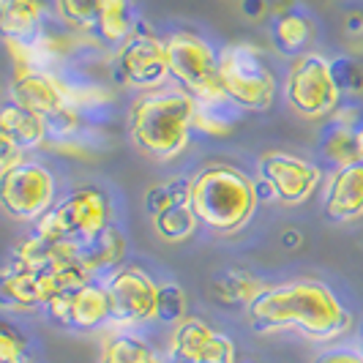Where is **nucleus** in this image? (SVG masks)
Returning <instances> with one entry per match:
<instances>
[{
  "label": "nucleus",
  "instance_id": "38",
  "mask_svg": "<svg viewBox=\"0 0 363 363\" xmlns=\"http://www.w3.org/2000/svg\"><path fill=\"white\" fill-rule=\"evenodd\" d=\"M287 240H284V243H287V246H295V243H298V233H287Z\"/></svg>",
  "mask_w": 363,
  "mask_h": 363
},
{
  "label": "nucleus",
  "instance_id": "40",
  "mask_svg": "<svg viewBox=\"0 0 363 363\" xmlns=\"http://www.w3.org/2000/svg\"><path fill=\"white\" fill-rule=\"evenodd\" d=\"M162 363H175V361H169V358H167V361H162Z\"/></svg>",
  "mask_w": 363,
  "mask_h": 363
},
{
  "label": "nucleus",
  "instance_id": "18",
  "mask_svg": "<svg viewBox=\"0 0 363 363\" xmlns=\"http://www.w3.org/2000/svg\"><path fill=\"white\" fill-rule=\"evenodd\" d=\"M66 25L55 28L44 19V25L38 28L30 38L22 41H6V50L11 55V60L17 63V69H41V72H52L57 60L66 57L69 50V38H66Z\"/></svg>",
  "mask_w": 363,
  "mask_h": 363
},
{
  "label": "nucleus",
  "instance_id": "5",
  "mask_svg": "<svg viewBox=\"0 0 363 363\" xmlns=\"http://www.w3.org/2000/svg\"><path fill=\"white\" fill-rule=\"evenodd\" d=\"M112 224L109 194L96 186L72 189L36 221L33 233L52 243H82Z\"/></svg>",
  "mask_w": 363,
  "mask_h": 363
},
{
  "label": "nucleus",
  "instance_id": "2",
  "mask_svg": "<svg viewBox=\"0 0 363 363\" xmlns=\"http://www.w3.org/2000/svg\"><path fill=\"white\" fill-rule=\"evenodd\" d=\"M194 99L178 85L143 91L128 107V140L147 159L169 162L191 145Z\"/></svg>",
  "mask_w": 363,
  "mask_h": 363
},
{
  "label": "nucleus",
  "instance_id": "3",
  "mask_svg": "<svg viewBox=\"0 0 363 363\" xmlns=\"http://www.w3.org/2000/svg\"><path fill=\"white\" fill-rule=\"evenodd\" d=\"M186 202L208 230L233 235L243 230L257 211L255 181L233 164H208L189 178Z\"/></svg>",
  "mask_w": 363,
  "mask_h": 363
},
{
  "label": "nucleus",
  "instance_id": "25",
  "mask_svg": "<svg viewBox=\"0 0 363 363\" xmlns=\"http://www.w3.org/2000/svg\"><path fill=\"white\" fill-rule=\"evenodd\" d=\"M262 290L265 281L246 268H224L213 276L211 284V292L221 306H249Z\"/></svg>",
  "mask_w": 363,
  "mask_h": 363
},
{
  "label": "nucleus",
  "instance_id": "23",
  "mask_svg": "<svg viewBox=\"0 0 363 363\" xmlns=\"http://www.w3.org/2000/svg\"><path fill=\"white\" fill-rule=\"evenodd\" d=\"M47 19L44 0H3L0 6V38L22 41L30 38Z\"/></svg>",
  "mask_w": 363,
  "mask_h": 363
},
{
  "label": "nucleus",
  "instance_id": "37",
  "mask_svg": "<svg viewBox=\"0 0 363 363\" xmlns=\"http://www.w3.org/2000/svg\"><path fill=\"white\" fill-rule=\"evenodd\" d=\"M358 153H361V162H363V118H361V123H358Z\"/></svg>",
  "mask_w": 363,
  "mask_h": 363
},
{
  "label": "nucleus",
  "instance_id": "32",
  "mask_svg": "<svg viewBox=\"0 0 363 363\" xmlns=\"http://www.w3.org/2000/svg\"><path fill=\"white\" fill-rule=\"evenodd\" d=\"M28 361V339L9 317L0 314V363Z\"/></svg>",
  "mask_w": 363,
  "mask_h": 363
},
{
  "label": "nucleus",
  "instance_id": "35",
  "mask_svg": "<svg viewBox=\"0 0 363 363\" xmlns=\"http://www.w3.org/2000/svg\"><path fill=\"white\" fill-rule=\"evenodd\" d=\"M240 11H243L246 17L259 19L262 14H268L271 9H268V3H265V0H243V3H240Z\"/></svg>",
  "mask_w": 363,
  "mask_h": 363
},
{
  "label": "nucleus",
  "instance_id": "19",
  "mask_svg": "<svg viewBox=\"0 0 363 363\" xmlns=\"http://www.w3.org/2000/svg\"><path fill=\"white\" fill-rule=\"evenodd\" d=\"M74 255H77V262L91 273V279H99V276L107 279L109 273L123 265L128 255V240L121 227L109 224L88 240L74 243Z\"/></svg>",
  "mask_w": 363,
  "mask_h": 363
},
{
  "label": "nucleus",
  "instance_id": "4",
  "mask_svg": "<svg viewBox=\"0 0 363 363\" xmlns=\"http://www.w3.org/2000/svg\"><path fill=\"white\" fill-rule=\"evenodd\" d=\"M218 82L243 112H268L279 96V79L255 41H233L218 50Z\"/></svg>",
  "mask_w": 363,
  "mask_h": 363
},
{
  "label": "nucleus",
  "instance_id": "22",
  "mask_svg": "<svg viewBox=\"0 0 363 363\" xmlns=\"http://www.w3.org/2000/svg\"><path fill=\"white\" fill-rule=\"evenodd\" d=\"M240 118H243V109L235 101H230L227 96H216V99L194 101L191 126L205 137H227L238 128Z\"/></svg>",
  "mask_w": 363,
  "mask_h": 363
},
{
  "label": "nucleus",
  "instance_id": "16",
  "mask_svg": "<svg viewBox=\"0 0 363 363\" xmlns=\"http://www.w3.org/2000/svg\"><path fill=\"white\" fill-rule=\"evenodd\" d=\"M358 123H361V115L355 107H339L330 118H325L317 137V153L330 169L361 162L358 137H355Z\"/></svg>",
  "mask_w": 363,
  "mask_h": 363
},
{
  "label": "nucleus",
  "instance_id": "36",
  "mask_svg": "<svg viewBox=\"0 0 363 363\" xmlns=\"http://www.w3.org/2000/svg\"><path fill=\"white\" fill-rule=\"evenodd\" d=\"M347 33H363V14L355 11L347 17Z\"/></svg>",
  "mask_w": 363,
  "mask_h": 363
},
{
  "label": "nucleus",
  "instance_id": "30",
  "mask_svg": "<svg viewBox=\"0 0 363 363\" xmlns=\"http://www.w3.org/2000/svg\"><path fill=\"white\" fill-rule=\"evenodd\" d=\"M189 194V178H175V181H164L145 189V197H143V208L150 218L156 213H162L164 208L175 205V202H186Z\"/></svg>",
  "mask_w": 363,
  "mask_h": 363
},
{
  "label": "nucleus",
  "instance_id": "26",
  "mask_svg": "<svg viewBox=\"0 0 363 363\" xmlns=\"http://www.w3.org/2000/svg\"><path fill=\"white\" fill-rule=\"evenodd\" d=\"M99 363H162V358L140 333L118 328L104 339Z\"/></svg>",
  "mask_w": 363,
  "mask_h": 363
},
{
  "label": "nucleus",
  "instance_id": "31",
  "mask_svg": "<svg viewBox=\"0 0 363 363\" xmlns=\"http://www.w3.org/2000/svg\"><path fill=\"white\" fill-rule=\"evenodd\" d=\"M330 74H333V82L342 93V99L363 96V66L355 57H350V55L330 57Z\"/></svg>",
  "mask_w": 363,
  "mask_h": 363
},
{
  "label": "nucleus",
  "instance_id": "17",
  "mask_svg": "<svg viewBox=\"0 0 363 363\" xmlns=\"http://www.w3.org/2000/svg\"><path fill=\"white\" fill-rule=\"evenodd\" d=\"M323 211L333 224H352L363 218V162L330 172L323 194Z\"/></svg>",
  "mask_w": 363,
  "mask_h": 363
},
{
  "label": "nucleus",
  "instance_id": "24",
  "mask_svg": "<svg viewBox=\"0 0 363 363\" xmlns=\"http://www.w3.org/2000/svg\"><path fill=\"white\" fill-rule=\"evenodd\" d=\"M0 126L17 143L22 153L47 145V123H44V118L30 112V109L19 107L14 101H6L0 107Z\"/></svg>",
  "mask_w": 363,
  "mask_h": 363
},
{
  "label": "nucleus",
  "instance_id": "33",
  "mask_svg": "<svg viewBox=\"0 0 363 363\" xmlns=\"http://www.w3.org/2000/svg\"><path fill=\"white\" fill-rule=\"evenodd\" d=\"M314 363H363V352L355 347H330L320 352Z\"/></svg>",
  "mask_w": 363,
  "mask_h": 363
},
{
  "label": "nucleus",
  "instance_id": "14",
  "mask_svg": "<svg viewBox=\"0 0 363 363\" xmlns=\"http://www.w3.org/2000/svg\"><path fill=\"white\" fill-rule=\"evenodd\" d=\"M169 361L175 363H235V345L202 317H186L172 328Z\"/></svg>",
  "mask_w": 363,
  "mask_h": 363
},
{
  "label": "nucleus",
  "instance_id": "20",
  "mask_svg": "<svg viewBox=\"0 0 363 363\" xmlns=\"http://www.w3.org/2000/svg\"><path fill=\"white\" fill-rule=\"evenodd\" d=\"M268 33H271L276 52L295 60V57L309 52L311 41H314V22L298 3H292L290 9L273 11Z\"/></svg>",
  "mask_w": 363,
  "mask_h": 363
},
{
  "label": "nucleus",
  "instance_id": "12",
  "mask_svg": "<svg viewBox=\"0 0 363 363\" xmlns=\"http://www.w3.org/2000/svg\"><path fill=\"white\" fill-rule=\"evenodd\" d=\"M47 320L66 330H99L109 323V303L104 281L93 279L82 287L60 290L44 306Z\"/></svg>",
  "mask_w": 363,
  "mask_h": 363
},
{
  "label": "nucleus",
  "instance_id": "29",
  "mask_svg": "<svg viewBox=\"0 0 363 363\" xmlns=\"http://www.w3.org/2000/svg\"><path fill=\"white\" fill-rule=\"evenodd\" d=\"M101 0H55L57 22L77 33H91Z\"/></svg>",
  "mask_w": 363,
  "mask_h": 363
},
{
  "label": "nucleus",
  "instance_id": "11",
  "mask_svg": "<svg viewBox=\"0 0 363 363\" xmlns=\"http://www.w3.org/2000/svg\"><path fill=\"white\" fill-rule=\"evenodd\" d=\"M118 74L126 85L140 91H153L167 85L169 66H167L164 38L145 30V25H137V30L118 50Z\"/></svg>",
  "mask_w": 363,
  "mask_h": 363
},
{
  "label": "nucleus",
  "instance_id": "15",
  "mask_svg": "<svg viewBox=\"0 0 363 363\" xmlns=\"http://www.w3.org/2000/svg\"><path fill=\"white\" fill-rule=\"evenodd\" d=\"M11 101L19 107L30 109L41 118H50L57 109L72 107L74 85L66 82L55 72H41V69H17L11 88H9Z\"/></svg>",
  "mask_w": 363,
  "mask_h": 363
},
{
  "label": "nucleus",
  "instance_id": "13",
  "mask_svg": "<svg viewBox=\"0 0 363 363\" xmlns=\"http://www.w3.org/2000/svg\"><path fill=\"white\" fill-rule=\"evenodd\" d=\"M66 265L55 271H33V268H22L17 262H9L0 271V311L28 314V311L44 309L55 292H60V271Z\"/></svg>",
  "mask_w": 363,
  "mask_h": 363
},
{
  "label": "nucleus",
  "instance_id": "28",
  "mask_svg": "<svg viewBox=\"0 0 363 363\" xmlns=\"http://www.w3.org/2000/svg\"><path fill=\"white\" fill-rule=\"evenodd\" d=\"M189 298L178 281H164L156 290V309H153V320L162 323V325H178L183 323L189 314Z\"/></svg>",
  "mask_w": 363,
  "mask_h": 363
},
{
  "label": "nucleus",
  "instance_id": "41",
  "mask_svg": "<svg viewBox=\"0 0 363 363\" xmlns=\"http://www.w3.org/2000/svg\"><path fill=\"white\" fill-rule=\"evenodd\" d=\"M0 6H3V0H0Z\"/></svg>",
  "mask_w": 363,
  "mask_h": 363
},
{
  "label": "nucleus",
  "instance_id": "27",
  "mask_svg": "<svg viewBox=\"0 0 363 363\" xmlns=\"http://www.w3.org/2000/svg\"><path fill=\"white\" fill-rule=\"evenodd\" d=\"M150 224H153V233L162 238L164 243H183V240L194 238L200 218L194 216L189 202H175L150 218Z\"/></svg>",
  "mask_w": 363,
  "mask_h": 363
},
{
  "label": "nucleus",
  "instance_id": "7",
  "mask_svg": "<svg viewBox=\"0 0 363 363\" xmlns=\"http://www.w3.org/2000/svg\"><path fill=\"white\" fill-rule=\"evenodd\" d=\"M57 200V181L41 162L22 156L0 172V211L14 221H38Z\"/></svg>",
  "mask_w": 363,
  "mask_h": 363
},
{
  "label": "nucleus",
  "instance_id": "9",
  "mask_svg": "<svg viewBox=\"0 0 363 363\" xmlns=\"http://www.w3.org/2000/svg\"><path fill=\"white\" fill-rule=\"evenodd\" d=\"M257 181L271 189L273 200L281 205H303L323 186V167L287 150H268L257 159Z\"/></svg>",
  "mask_w": 363,
  "mask_h": 363
},
{
  "label": "nucleus",
  "instance_id": "39",
  "mask_svg": "<svg viewBox=\"0 0 363 363\" xmlns=\"http://www.w3.org/2000/svg\"><path fill=\"white\" fill-rule=\"evenodd\" d=\"M358 350L363 352V325H361V347H358Z\"/></svg>",
  "mask_w": 363,
  "mask_h": 363
},
{
  "label": "nucleus",
  "instance_id": "21",
  "mask_svg": "<svg viewBox=\"0 0 363 363\" xmlns=\"http://www.w3.org/2000/svg\"><path fill=\"white\" fill-rule=\"evenodd\" d=\"M137 25V0H101L91 33L101 47L121 50Z\"/></svg>",
  "mask_w": 363,
  "mask_h": 363
},
{
  "label": "nucleus",
  "instance_id": "1",
  "mask_svg": "<svg viewBox=\"0 0 363 363\" xmlns=\"http://www.w3.org/2000/svg\"><path fill=\"white\" fill-rule=\"evenodd\" d=\"M255 333L295 330L311 342H333L350 333L352 314L342 298L320 279H290L265 284V290L246 306Z\"/></svg>",
  "mask_w": 363,
  "mask_h": 363
},
{
  "label": "nucleus",
  "instance_id": "8",
  "mask_svg": "<svg viewBox=\"0 0 363 363\" xmlns=\"http://www.w3.org/2000/svg\"><path fill=\"white\" fill-rule=\"evenodd\" d=\"M169 79L189 93L194 101L224 96L218 82V52L197 33H172L164 38Z\"/></svg>",
  "mask_w": 363,
  "mask_h": 363
},
{
  "label": "nucleus",
  "instance_id": "34",
  "mask_svg": "<svg viewBox=\"0 0 363 363\" xmlns=\"http://www.w3.org/2000/svg\"><path fill=\"white\" fill-rule=\"evenodd\" d=\"M25 153L19 150V145L3 131V126H0V172L6 169V167H11L14 162H19Z\"/></svg>",
  "mask_w": 363,
  "mask_h": 363
},
{
  "label": "nucleus",
  "instance_id": "6",
  "mask_svg": "<svg viewBox=\"0 0 363 363\" xmlns=\"http://www.w3.org/2000/svg\"><path fill=\"white\" fill-rule=\"evenodd\" d=\"M284 101L303 121H325L342 107V93L330 74V57L320 52L295 57L284 77Z\"/></svg>",
  "mask_w": 363,
  "mask_h": 363
},
{
  "label": "nucleus",
  "instance_id": "10",
  "mask_svg": "<svg viewBox=\"0 0 363 363\" xmlns=\"http://www.w3.org/2000/svg\"><path fill=\"white\" fill-rule=\"evenodd\" d=\"M104 281L109 303V325L134 328L150 323L156 309V290L159 284L137 265H121Z\"/></svg>",
  "mask_w": 363,
  "mask_h": 363
}]
</instances>
